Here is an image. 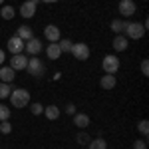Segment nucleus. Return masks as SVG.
I'll return each mask as SVG.
<instances>
[{
  "label": "nucleus",
  "instance_id": "a878e982",
  "mask_svg": "<svg viewBox=\"0 0 149 149\" xmlns=\"http://www.w3.org/2000/svg\"><path fill=\"white\" fill-rule=\"evenodd\" d=\"M30 105V111L34 115H40L42 111H44V107H42V103H28Z\"/></svg>",
  "mask_w": 149,
  "mask_h": 149
},
{
  "label": "nucleus",
  "instance_id": "0eeeda50",
  "mask_svg": "<svg viewBox=\"0 0 149 149\" xmlns=\"http://www.w3.org/2000/svg\"><path fill=\"white\" fill-rule=\"evenodd\" d=\"M24 50H26V54L36 56V54L42 52V42H40L38 38H30L28 42H24Z\"/></svg>",
  "mask_w": 149,
  "mask_h": 149
},
{
  "label": "nucleus",
  "instance_id": "39448f33",
  "mask_svg": "<svg viewBox=\"0 0 149 149\" xmlns=\"http://www.w3.org/2000/svg\"><path fill=\"white\" fill-rule=\"evenodd\" d=\"M70 52L74 54L76 60H88V58H90V48H88V44H81V42L72 44V50H70Z\"/></svg>",
  "mask_w": 149,
  "mask_h": 149
},
{
  "label": "nucleus",
  "instance_id": "1a4fd4ad",
  "mask_svg": "<svg viewBox=\"0 0 149 149\" xmlns=\"http://www.w3.org/2000/svg\"><path fill=\"white\" fill-rule=\"evenodd\" d=\"M135 10H137V6H135L133 0H121V2H119V12H121V16L129 18V16L135 14Z\"/></svg>",
  "mask_w": 149,
  "mask_h": 149
},
{
  "label": "nucleus",
  "instance_id": "6ab92c4d",
  "mask_svg": "<svg viewBox=\"0 0 149 149\" xmlns=\"http://www.w3.org/2000/svg\"><path fill=\"white\" fill-rule=\"evenodd\" d=\"M44 115H46L48 119H58L60 117V107L58 105H48V107H44Z\"/></svg>",
  "mask_w": 149,
  "mask_h": 149
},
{
  "label": "nucleus",
  "instance_id": "6e6552de",
  "mask_svg": "<svg viewBox=\"0 0 149 149\" xmlns=\"http://www.w3.org/2000/svg\"><path fill=\"white\" fill-rule=\"evenodd\" d=\"M44 38H46L48 42H58L62 34H60V28H58L56 24H48L46 28H44Z\"/></svg>",
  "mask_w": 149,
  "mask_h": 149
},
{
  "label": "nucleus",
  "instance_id": "72a5a7b5",
  "mask_svg": "<svg viewBox=\"0 0 149 149\" xmlns=\"http://www.w3.org/2000/svg\"><path fill=\"white\" fill-rule=\"evenodd\" d=\"M2 2H4V0H0V4H2Z\"/></svg>",
  "mask_w": 149,
  "mask_h": 149
},
{
  "label": "nucleus",
  "instance_id": "393cba45",
  "mask_svg": "<svg viewBox=\"0 0 149 149\" xmlns=\"http://www.w3.org/2000/svg\"><path fill=\"white\" fill-rule=\"evenodd\" d=\"M139 133L143 135V137H147V133H149V121L147 119H143V121H139Z\"/></svg>",
  "mask_w": 149,
  "mask_h": 149
},
{
  "label": "nucleus",
  "instance_id": "a211bd4d",
  "mask_svg": "<svg viewBox=\"0 0 149 149\" xmlns=\"http://www.w3.org/2000/svg\"><path fill=\"white\" fill-rule=\"evenodd\" d=\"M127 24H129V20H111V30H113L115 34H123L127 28Z\"/></svg>",
  "mask_w": 149,
  "mask_h": 149
},
{
  "label": "nucleus",
  "instance_id": "4be33fe9",
  "mask_svg": "<svg viewBox=\"0 0 149 149\" xmlns=\"http://www.w3.org/2000/svg\"><path fill=\"white\" fill-rule=\"evenodd\" d=\"M58 46H60L62 54H64V52H70V50H72V42H70L68 38H60V40H58Z\"/></svg>",
  "mask_w": 149,
  "mask_h": 149
},
{
  "label": "nucleus",
  "instance_id": "aec40b11",
  "mask_svg": "<svg viewBox=\"0 0 149 149\" xmlns=\"http://www.w3.org/2000/svg\"><path fill=\"white\" fill-rule=\"evenodd\" d=\"M0 16H2L4 20H12V18L16 16V10H14L12 6H2V10H0Z\"/></svg>",
  "mask_w": 149,
  "mask_h": 149
},
{
  "label": "nucleus",
  "instance_id": "5701e85b",
  "mask_svg": "<svg viewBox=\"0 0 149 149\" xmlns=\"http://www.w3.org/2000/svg\"><path fill=\"white\" fill-rule=\"evenodd\" d=\"M6 119H10V107L0 103V121H6Z\"/></svg>",
  "mask_w": 149,
  "mask_h": 149
},
{
  "label": "nucleus",
  "instance_id": "4468645a",
  "mask_svg": "<svg viewBox=\"0 0 149 149\" xmlns=\"http://www.w3.org/2000/svg\"><path fill=\"white\" fill-rule=\"evenodd\" d=\"M16 36H18L20 40H24V42H28L30 38H34V32H32V28H30V26H18Z\"/></svg>",
  "mask_w": 149,
  "mask_h": 149
},
{
  "label": "nucleus",
  "instance_id": "c756f323",
  "mask_svg": "<svg viewBox=\"0 0 149 149\" xmlns=\"http://www.w3.org/2000/svg\"><path fill=\"white\" fill-rule=\"evenodd\" d=\"M141 74H143V76H149V62L147 60L141 62Z\"/></svg>",
  "mask_w": 149,
  "mask_h": 149
},
{
  "label": "nucleus",
  "instance_id": "2f4dec72",
  "mask_svg": "<svg viewBox=\"0 0 149 149\" xmlns=\"http://www.w3.org/2000/svg\"><path fill=\"white\" fill-rule=\"evenodd\" d=\"M4 60H6V54H4V50H0V66L4 64Z\"/></svg>",
  "mask_w": 149,
  "mask_h": 149
},
{
  "label": "nucleus",
  "instance_id": "dca6fc26",
  "mask_svg": "<svg viewBox=\"0 0 149 149\" xmlns=\"http://www.w3.org/2000/svg\"><path fill=\"white\" fill-rule=\"evenodd\" d=\"M115 76H111V74H105V76H102V80H100V86H102L103 90H113L115 88Z\"/></svg>",
  "mask_w": 149,
  "mask_h": 149
},
{
  "label": "nucleus",
  "instance_id": "473e14b6",
  "mask_svg": "<svg viewBox=\"0 0 149 149\" xmlns=\"http://www.w3.org/2000/svg\"><path fill=\"white\" fill-rule=\"evenodd\" d=\"M42 2H46V4H54V2H58V0H42Z\"/></svg>",
  "mask_w": 149,
  "mask_h": 149
},
{
  "label": "nucleus",
  "instance_id": "412c9836",
  "mask_svg": "<svg viewBox=\"0 0 149 149\" xmlns=\"http://www.w3.org/2000/svg\"><path fill=\"white\" fill-rule=\"evenodd\" d=\"M90 149H107V141L102 139V137L92 139V141H90Z\"/></svg>",
  "mask_w": 149,
  "mask_h": 149
},
{
  "label": "nucleus",
  "instance_id": "f3484780",
  "mask_svg": "<svg viewBox=\"0 0 149 149\" xmlns=\"http://www.w3.org/2000/svg\"><path fill=\"white\" fill-rule=\"evenodd\" d=\"M74 125H78L80 129L90 125V115L88 113H74Z\"/></svg>",
  "mask_w": 149,
  "mask_h": 149
},
{
  "label": "nucleus",
  "instance_id": "f03ea898",
  "mask_svg": "<svg viewBox=\"0 0 149 149\" xmlns=\"http://www.w3.org/2000/svg\"><path fill=\"white\" fill-rule=\"evenodd\" d=\"M26 70H28V74L30 76H34V78H40V76H44V72H46V66L42 64V60H38L36 56H32L28 60V64H26Z\"/></svg>",
  "mask_w": 149,
  "mask_h": 149
},
{
  "label": "nucleus",
  "instance_id": "423d86ee",
  "mask_svg": "<svg viewBox=\"0 0 149 149\" xmlns=\"http://www.w3.org/2000/svg\"><path fill=\"white\" fill-rule=\"evenodd\" d=\"M36 4H38V0H26V2H22V6H20V16H22V18H32L36 14Z\"/></svg>",
  "mask_w": 149,
  "mask_h": 149
},
{
  "label": "nucleus",
  "instance_id": "9d476101",
  "mask_svg": "<svg viewBox=\"0 0 149 149\" xmlns=\"http://www.w3.org/2000/svg\"><path fill=\"white\" fill-rule=\"evenodd\" d=\"M26 64H28V60H26L24 54H14V56L10 58V68L14 70V72H18V70H26Z\"/></svg>",
  "mask_w": 149,
  "mask_h": 149
},
{
  "label": "nucleus",
  "instance_id": "7c9ffc66",
  "mask_svg": "<svg viewBox=\"0 0 149 149\" xmlns=\"http://www.w3.org/2000/svg\"><path fill=\"white\" fill-rule=\"evenodd\" d=\"M66 113H68V115L76 113V105H74V103H68V105H66Z\"/></svg>",
  "mask_w": 149,
  "mask_h": 149
},
{
  "label": "nucleus",
  "instance_id": "cd10ccee",
  "mask_svg": "<svg viewBox=\"0 0 149 149\" xmlns=\"http://www.w3.org/2000/svg\"><path fill=\"white\" fill-rule=\"evenodd\" d=\"M78 143H80V145H86V143H88V141H90V135H88V133H78Z\"/></svg>",
  "mask_w": 149,
  "mask_h": 149
},
{
  "label": "nucleus",
  "instance_id": "ddd939ff",
  "mask_svg": "<svg viewBox=\"0 0 149 149\" xmlns=\"http://www.w3.org/2000/svg\"><path fill=\"white\" fill-rule=\"evenodd\" d=\"M129 46V38H125V34H117L113 40V50L115 52H123Z\"/></svg>",
  "mask_w": 149,
  "mask_h": 149
},
{
  "label": "nucleus",
  "instance_id": "20e7f679",
  "mask_svg": "<svg viewBox=\"0 0 149 149\" xmlns=\"http://www.w3.org/2000/svg\"><path fill=\"white\" fill-rule=\"evenodd\" d=\"M102 68H103L105 74L115 76V74H117V70H119V60H117V56H113V54L105 56V58H103V62H102Z\"/></svg>",
  "mask_w": 149,
  "mask_h": 149
},
{
  "label": "nucleus",
  "instance_id": "7ed1b4c3",
  "mask_svg": "<svg viewBox=\"0 0 149 149\" xmlns=\"http://www.w3.org/2000/svg\"><path fill=\"white\" fill-rule=\"evenodd\" d=\"M145 34V26L139 22H129L125 28V38H131V40H139V38H143Z\"/></svg>",
  "mask_w": 149,
  "mask_h": 149
},
{
  "label": "nucleus",
  "instance_id": "f257e3e1",
  "mask_svg": "<svg viewBox=\"0 0 149 149\" xmlns=\"http://www.w3.org/2000/svg\"><path fill=\"white\" fill-rule=\"evenodd\" d=\"M8 97H10L12 107H28V103H30V92H26L22 88L12 90Z\"/></svg>",
  "mask_w": 149,
  "mask_h": 149
},
{
  "label": "nucleus",
  "instance_id": "2eb2a0df",
  "mask_svg": "<svg viewBox=\"0 0 149 149\" xmlns=\"http://www.w3.org/2000/svg\"><path fill=\"white\" fill-rule=\"evenodd\" d=\"M46 56L50 58V60H58V58L62 56V50H60V46H58V42H52V44H48V48H46Z\"/></svg>",
  "mask_w": 149,
  "mask_h": 149
},
{
  "label": "nucleus",
  "instance_id": "bb28decb",
  "mask_svg": "<svg viewBox=\"0 0 149 149\" xmlns=\"http://www.w3.org/2000/svg\"><path fill=\"white\" fill-rule=\"evenodd\" d=\"M0 131H2L4 135H8V133H10V131H12V123H10V121H8V119L0 123Z\"/></svg>",
  "mask_w": 149,
  "mask_h": 149
},
{
  "label": "nucleus",
  "instance_id": "9b49d317",
  "mask_svg": "<svg viewBox=\"0 0 149 149\" xmlns=\"http://www.w3.org/2000/svg\"><path fill=\"white\" fill-rule=\"evenodd\" d=\"M8 50H10V54H22L24 52V40H20L18 36H12L10 40H8Z\"/></svg>",
  "mask_w": 149,
  "mask_h": 149
},
{
  "label": "nucleus",
  "instance_id": "f8f14e48",
  "mask_svg": "<svg viewBox=\"0 0 149 149\" xmlns=\"http://www.w3.org/2000/svg\"><path fill=\"white\" fill-rule=\"evenodd\" d=\"M16 78V72L10 68V66H2L0 68V80L4 81V84H12Z\"/></svg>",
  "mask_w": 149,
  "mask_h": 149
},
{
  "label": "nucleus",
  "instance_id": "b1692460",
  "mask_svg": "<svg viewBox=\"0 0 149 149\" xmlns=\"http://www.w3.org/2000/svg\"><path fill=\"white\" fill-rule=\"evenodd\" d=\"M10 84H4V81H0V100H4V97H8L10 95Z\"/></svg>",
  "mask_w": 149,
  "mask_h": 149
},
{
  "label": "nucleus",
  "instance_id": "c85d7f7f",
  "mask_svg": "<svg viewBox=\"0 0 149 149\" xmlns=\"http://www.w3.org/2000/svg\"><path fill=\"white\" fill-rule=\"evenodd\" d=\"M133 149H147V141H145V139H137V141L133 143Z\"/></svg>",
  "mask_w": 149,
  "mask_h": 149
}]
</instances>
